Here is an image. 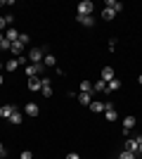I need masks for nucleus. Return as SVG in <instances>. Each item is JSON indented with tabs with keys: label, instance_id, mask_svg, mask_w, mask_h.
<instances>
[{
	"label": "nucleus",
	"instance_id": "obj_1",
	"mask_svg": "<svg viewBox=\"0 0 142 159\" xmlns=\"http://www.w3.org/2000/svg\"><path fill=\"white\" fill-rule=\"evenodd\" d=\"M76 14L78 17H90L93 14V0H81L76 5Z\"/></svg>",
	"mask_w": 142,
	"mask_h": 159
},
{
	"label": "nucleus",
	"instance_id": "obj_2",
	"mask_svg": "<svg viewBox=\"0 0 142 159\" xmlns=\"http://www.w3.org/2000/svg\"><path fill=\"white\" fill-rule=\"evenodd\" d=\"M45 48H31V52H28V60H31V64H41L43 57H45Z\"/></svg>",
	"mask_w": 142,
	"mask_h": 159
},
{
	"label": "nucleus",
	"instance_id": "obj_3",
	"mask_svg": "<svg viewBox=\"0 0 142 159\" xmlns=\"http://www.w3.org/2000/svg\"><path fill=\"white\" fill-rule=\"evenodd\" d=\"M43 69H45V64H43V62H41V64H28V66H26V76H28V79H33V76H38Z\"/></svg>",
	"mask_w": 142,
	"mask_h": 159
},
{
	"label": "nucleus",
	"instance_id": "obj_4",
	"mask_svg": "<svg viewBox=\"0 0 142 159\" xmlns=\"http://www.w3.org/2000/svg\"><path fill=\"white\" fill-rule=\"evenodd\" d=\"M104 116H107V121H116V119H118V112L114 109V105H111V102H107V109H104Z\"/></svg>",
	"mask_w": 142,
	"mask_h": 159
},
{
	"label": "nucleus",
	"instance_id": "obj_5",
	"mask_svg": "<svg viewBox=\"0 0 142 159\" xmlns=\"http://www.w3.org/2000/svg\"><path fill=\"white\" fill-rule=\"evenodd\" d=\"M135 124H137L135 116H126V119H123V133L128 135V131H133V128H135Z\"/></svg>",
	"mask_w": 142,
	"mask_h": 159
},
{
	"label": "nucleus",
	"instance_id": "obj_6",
	"mask_svg": "<svg viewBox=\"0 0 142 159\" xmlns=\"http://www.w3.org/2000/svg\"><path fill=\"white\" fill-rule=\"evenodd\" d=\"M41 81H43L41 93L45 95V98H52V81H50V79H41Z\"/></svg>",
	"mask_w": 142,
	"mask_h": 159
},
{
	"label": "nucleus",
	"instance_id": "obj_7",
	"mask_svg": "<svg viewBox=\"0 0 142 159\" xmlns=\"http://www.w3.org/2000/svg\"><path fill=\"white\" fill-rule=\"evenodd\" d=\"M5 38L10 40V43H17V40H19V31H17L14 26H7V31H5Z\"/></svg>",
	"mask_w": 142,
	"mask_h": 159
},
{
	"label": "nucleus",
	"instance_id": "obj_8",
	"mask_svg": "<svg viewBox=\"0 0 142 159\" xmlns=\"http://www.w3.org/2000/svg\"><path fill=\"white\" fill-rule=\"evenodd\" d=\"M14 109H17L14 105H2L0 107V116H2V119H10V116L14 114Z\"/></svg>",
	"mask_w": 142,
	"mask_h": 159
},
{
	"label": "nucleus",
	"instance_id": "obj_9",
	"mask_svg": "<svg viewBox=\"0 0 142 159\" xmlns=\"http://www.w3.org/2000/svg\"><path fill=\"white\" fill-rule=\"evenodd\" d=\"M121 86H123L121 79H111L107 83V93H116V90H121Z\"/></svg>",
	"mask_w": 142,
	"mask_h": 159
},
{
	"label": "nucleus",
	"instance_id": "obj_10",
	"mask_svg": "<svg viewBox=\"0 0 142 159\" xmlns=\"http://www.w3.org/2000/svg\"><path fill=\"white\" fill-rule=\"evenodd\" d=\"M111 79H116L114 69H111V66H104V69H102V81H104V83H109Z\"/></svg>",
	"mask_w": 142,
	"mask_h": 159
},
{
	"label": "nucleus",
	"instance_id": "obj_11",
	"mask_svg": "<svg viewBox=\"0 0 142 159\" xmlns=\"http://www.w3.org/2000/svg\"><path fill=\"white\" fill-rule=\"evenodd\" d=\"M24 112H26L28 116H38V114H41V109H38V105H36V102H28V105L24 107Z\"/></svg>",
	"mask_w": 142,
	"mask_h": 159
},
{
	"label": "nucleus",
	"instance_id": "obj_12",
	"mask_svg": "<svg viewBox=\"0 0 142 159\" xmlns=\"http://www.w3.org/2000/svg\"><path fill=\"white\" fill-rule=\"evenodd\" d=\"M93 93H76V100L81 102V105H88L90 107V102H93V98H90Z\"/></svg>",
	"mask_w": 142,
	"mask_h": 159
},
{
	"label": "nucleus",
	"instance_id": "obj_13",
	"mask_svg": "<svg viewBox=\"0 0 142 159\" xmlns=\"http://www.w3.org/2000/svg\"><path fill=\"white\" fill-rule=\"evenodd\" d=\"M104 7H109V10H111V12H116V14L123 10V5L118 2V0H107V5H104Z\"/></svg>",
	"mask_w": 142,
	"mask_h": 159
},
{
	"label": "nucleus",
	"instance_id": "obj_14",
	"mask_svg": "<svg viewBox=\"0 0 142 159\" xmlns=\"http://www.w3.org/2000/svg\"><path fill=\"white\" fill-rule=\"evenodd\" d=\"M41 88H43V81L38 79V76L28 79V90H41Z\"/></svg>",
	"mask_w": 142,
	"mask_h": 159
},
{
	"label": "nucleus",
	"instance_id": "obj_15",
	"mask_svg": "<svg viewBox=\"0 0 142 159\" xmlns=\"http://www.w3.org/2000/svg\"><path fill=\"white\" fill-rule=\"evenodd\" d=\"M93 93H107V83H104V81H95L93 83Z\"/></svg>",
	"mask_w": 142,
	"mask_h": 159
},
{
	"label": "nucleus",
	"instance_id": "obj_16",
	"mask_svg": "<svg viewBox=\"0 0 142 159\" xmlns=\"http://www.w3.org/2000/svg\"><path fill=\"white\" fill-rule=\"evenodd\" d=\"M10 52H12L14 57H21V52H24V45H21L19 40H17V43H12V48H10Z\"/></svg>",
	"mask_w": 142,
	"mask_h": 159
},
{
	"label": "nucleus",
	"instance_id": "obj_17",
	"mask_svg": "<svg viewBox=\"0 0 142 159\" xmlns=\"http://www.w3.org/2000/svg\"><path fill=\"white\" fill-rule=\"evenodd\" d=\"M76 19H78V24H83V26H95L93 14H90V17H78V14H76Z\"/></svg>",
	"mask_w": 142,
	"mask_h": 159
},
{
	"label": "nucleus",
	"instance_id": "obj_18",
	"mask_svg": "<svg viewBox=\"0 0 142 159\" xmlns=\"http://www.w3.org/2000/svg\"><path fill=\"white\" fill-rule=\"evenodd\" d=\"M90 109H93L95 114H100V112L107 109V102H90Z\"/></svg>",
	"mask_w": 142,
	"mask_h": 159
},
{
	"label": "nucleus",
	"instance_id": "obj_19",
	"mask_svg": "<svg viewBox=\"0 0 142 159\" xmlns=\"http://www.w3.org/2000/svg\"><path fill=\"white\" fill-rule=\"evenodd\" d=\"M43 64H45V66H54V64H57V57H54V55H50V52H45Z\"/></svg>",
	"mask_w": 142,
	"mask_h": 159
},
{
	"label": "nucleus",
	"instance_id": "obj_20",
	"mask_svg": "<svg viewBox=\"0 0 142 159\" xmlns=\"http://www.w3.org/2000/svg\"><path fill=\"white\" fill-rule=\"evenodd\" d=\"M10 121H12L14 126H17V124H21V121H24V114H21L19 109H14V114H12V116H10Z\"/></svg>",
	"mask_w": 142,
	"mask_h": 159
},
{
	"label": "nucleus",
	"instance_id": "obj_21",
	"mask_svg": "<svg viewBox=\"0 0 142 159\" xmlns=\"http://www.w3.org/2000/svg\"><path fill=\"white\" fill-rule=\"evenodd\" d=\"M126 150L137 154V140H135V138H133V140H126Z\"/></svg>",
	"mask_w": 142,
	"mask_h": 159
},
{
	"label": "nucleus",
	"instance_id": "obj_22",
	"mask_svg": "<svg viewBox=\"0 0 142 159\" xmlns=\"http://www.w3.org/2000/svg\"><path fill=\"white\" fill-rule=\"evenodd\" d=\"M81 93H93V83H90V81H81Z\"/></svg>",
	"mask_w": 142,
	"mask_h": 159
},
{
	"label": "nucleus",
	"instance_id": "obj_23",
	"mask_svg": "<svg viewBox=\"0 0 142 159\" xmlns=\"http://www.w3.org/2000/svg\"><path fill=\"white\" fill-rule=\"evenodd\" d=\"M116 159H137V154H135V152H128V150H123Z\"/></svg>",
	"mask_w": 142,
	"mask_h": 159
},
{
	"label": "nucleus",
	"instance_id": "obj_24",
	"mask_svg": "<svg viewBox=\"0 0 142 159\" xmlns=\"http://www.w3.org/2000/svg\"><path fill=\"white\" fill-rule=\"evenodd\" d=\"M102 17H104V19L107 21H111L116 17V12H111V10H109V7H104V10H102Z\"/></svg>",
	"mask_w": 142,
	"mask_h": 159
},
{
	"label": "nucleus",
	"instance_id": "obj_25",
	"mask_svg": "<svg viewBox=\"0 0 142 159\" xmlns=\"http://www.w3.org/2000/svg\"><path fill=\"white\" fill-rule=\"evenodd\" d=\"M19 43H21V45H28V36H26V33H19Z\"/></svg>",
	"mask_w": 142,
	"mask_h": 159
},
{
	"label": "nucleus",
	"instance_id": "obj_26",
	"mask_svg": "<svg viewBox=\"0 0 142 159\" xmlns=\"http://www.w3.org/2000/svg\"><path fill=\"white\" fill-rule=\"evenodd\" d=\"M2 31H7V21H5V17H0V33Z\"/></svg>",
	"mask_w": 142,
	"mask_h": 159
},
{
	"label": "nucleus",
	"instance_id": "obj_27",
	"mask_svg": "<svg viewBox=\"0 0 142 159\" xmlns=\"http://www.w3.org/2000/svg\"><path fill=\"white\" fill-rule=\"evenodd\" d=\"M135 140H137V154H142V135H137Z\"/></svg>",
	"mask_w": 142,
	"mask_h": 159
},
{
	"label": "nucleus",
	"instance_id": "obj_28",
	"mask_svg": "<svg viewBox=\"0 0 142 159\" xmlns=\"http://www.w3.org/2000/svg\"><path fill=\"white\" fill-rule=\"evenodd\" d=\"M67 159H83V157H81L78 152H69V154H67Z\"/></svg>",
	"mask_w": 142,
	"mask_h": 159
},
{
	"label": "nucleus",
	"instance_id": "obj_29",
	"mask_svg": "<svg viewBox=\"0 0 142 159\" xmlns=\"http://www.w3.org/2000/svg\"><path fill=\"white\" fill-rule=\"evenodd\" d=\"M21 159H33V154L28 152V150H24V152H21Z\"/></svg>",
	"mask_w": 142,
	"mask_h": 159
},
{
	"label": "nucleus",
	"instance_id": "obj_30",
	"mask_svg": "<svg viewBox=\"0 0 142 159\" xmlns=\"http://www.w3.org/2000/svg\"><path fill=\"white\" fill-rule=\"evenodd\" d=\"M5 154H7V147L2 145V143H0V157H5Z\"/></svg>",
	"mask_w": 142,
	"mask_h": 159
},
{
	"label": "nucleus",
	"instance_id": "obj_31",
	"mask_svg": "<svg viewBox=\"0 0 142 159\" xmlns=\"http://www.w3.org/2000/svg\"><path fill=\"white\" fill-rule=\"evenodd\" d=\"M2 83H5V79H2V74H0V86H2Z\"/></svg>",
	"mask_w": 142,
	"mask_h": 159
},
{
	"label": "nucleus",
	"instance_id": "obj_32",
	"mask_svg": "<svg viewBox=\"0 0 142 159\" xmlns=\"http://www.w3.org/2000/svg\"><path fill=\"white\" fill-rule=\"evenodd\" d=\"M137 83H140V86H142V74H140V79H137Z\"/></svg>",
	"mask_w": 142,
	"mask_h": 159
},
{
	"label": "nucleus",
	"instance_id": "obj_33",
	"mask_svg": "<svg viewBox=\"0 0 142 159\" xmlns=\"http://www.w3.org/2000/svg\"><path fill=\"white\" fill-rule=\"evenodd\" d=\"M2 5H7V0H5V2H2V0H0V7H2Z\"/></svg>",
	"mask_w": 142,
	"mask_h": 159
},
{
	"label": "nucleus",
	"instance_id": "obj_34",
	"mask_svg": "<svg viewBox=\"0 0 142 159\" xmlns=\"http://www.w3.org/2000/svg\"><path fill=\"white\" fill-rule=\"evenodd\" d=\"M2 66H5V64H2V62H0V69H2Z\"/></svg>",
	"mask_w": 142,
	"mask_h": 159
},
{
	"label": "nucleus",
	"instance_id": "obj_35",
	"mask_svg": "<svg viewBox=\"0 0 142 159\" xmlns=\"http://www.w3.org/2000/svg\"><path fill=\"white\" fill-rule=\"evenodd\" d=\"M0 52H2V48H0Z\"/></svg>",
	"mask_w": 142,
	"mask_h": 159
},
{
	"label": "nucleus",
	"instance_id": "obj_36",
	"mask_svg": "<svg viewBox=\"0 0 142 159\" xmlns=\"http://www.w3.org/2000/svg\"><path fill=\"white\" fill-rule=\"evenodd\" d=\"M0 159H2V157H0Z\"/></svg>",
	"mask_w": 142,
	"mask_h": 159
}]
</instances>
